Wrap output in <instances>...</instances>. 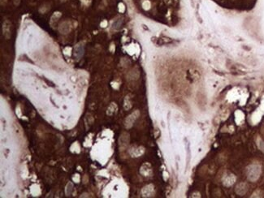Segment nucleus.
Returning a JSON list of instances; mask_svg holds the SVG:
<instances>
[{
  "label": "nucleus",
  "instance_id": "4",
  "mask_svg": "<svg viewBox=\"0 0 264 198\" xmlns=\"http://www.w3.org/2000/svg\"><path fill=\"white\" fill-rule=\"evenodd\" d=\"M141 173L144 176H149L151 175L152 171L149 164H144L141 168Z\"/></svg>",
  "mask_w": 264,
  "mask_h": 198
},
{
  "label": "nucleus",
  "instance_id": "6",
  "mask_svg": "<svg viewBox=\"0 0 264 198\" xmlns=\"http://www.w3.org/2000/svg\"><path fill=\"white\" fill-rule=\"evenodd\" d=\"M116 111H117V106H116V104L111 103L109 106H108V108H107V114L108 115H113L114 114L116 113Z\"/></svg>",
  "mask_w": 264,
  "mask_h": 198
},
{
  "label": "nucleus",
  "instance_id": "2",
  "mask_svg": "<svg viewBox=\"0 0 264 198\" xmlns=\"http://www.w3.org/2000/svg\"><path fill=\"white\" fill-rule=\"evenodd\" d=\"M132 157H140L142 153H144V148L142 147H137V148H132L129 151Z\"/></svg>",
  "mask_w": 264,
  "mask_h": 198
},
{
  "label": "nucleus",
  "instance_id": "7",
  "mask_svg": "<svg viewBox=\"0 0 264 198\" xmlns=\"http://www.w3.org/2000/svg\"><path fill=\"white\" fill-rule=\"evenodd\" d=\"M128 97H126V98L124 100V109L125 110H129V109L131 108V106H132V105H131V102H130V101L128 100Z\"/></svg>",
  "mask_w": 264,
  "mask_h": 198
},
{
  "label": "nucleus",
  "instance_id": "1",
  "mask_svg": "<svg viewBox=\"0 0 264 198\" xmlns=\"http://www.w3.org/2000/svg\"><path fill=\"white\" fill-rule=\"evenodd\" d=\"M139 115H140V112L138 111H136L132 112L130 115H128L126 118L125 121H124L125 127L126 128H130L133 125V123H134V122L136 121V119L139 117Z\"/></svg>",
  "mask_w": 264,
  "mask_h": 198
},
{
  "label": "nucleus",
  "instance_id": "3",
  "mask_svg": "<svg viewBox=\"0 0 264 198\" xmlns=\"http://www.w3.org/2000/svg\"><path fill=\"white\" fill-rule=\"evenodd\" d=\"M154 192V186L152 184L147 185L144 189H142V194L144 197H150Z\"/></svg>",
  "mask_w": 264,
  "mask_h": 198
},
{
  "label": "nucleus",
  "instance_id": "9",
  "mask_svg": "<svg viewBox=\"0 0 264 198\" xmlns=\"http://www.w3.org/2000/svg\"><path fill=\"white\" fill-rule=\"evenodd\" d=\"M121 24H122V20H119L117 21H115L113 24V28L115 29H119L120 26H121Z\"/></svg>",
  "mask_w": 264,
  "mask_h": 198
},
{
  "label": "nucleus",
  "instance_id": "5",
  "mask_svg": "<svg viewBox=\"0 0 264 198\" xmlns=\"http://www.w3.org/2000/svg\"><path fill=\"white\" fill-rule=\"evenodd\" d=\"M128 144V135L127 133H124L119 138V145L121 147H126Z\"/></svg>",
  "mask_w": 264,
  "mask_h": 198
},
{
  "label": "nucleus",
  "instance_id": "8",
  "mask_svg": "<svg viewBox=\"0 0 264 198\" xmlns=\"http://www.w3.org/2000/svg\"><path fill=\"white\" fill-rule=\"evenodd\" d=\"M73 188V184H72V183H69L68 185H67V187H66V194H67L68 196L72 193Z\"/></svg>",
  "mask_w": 264,
  "mask_h": 198
}]
</instances>
